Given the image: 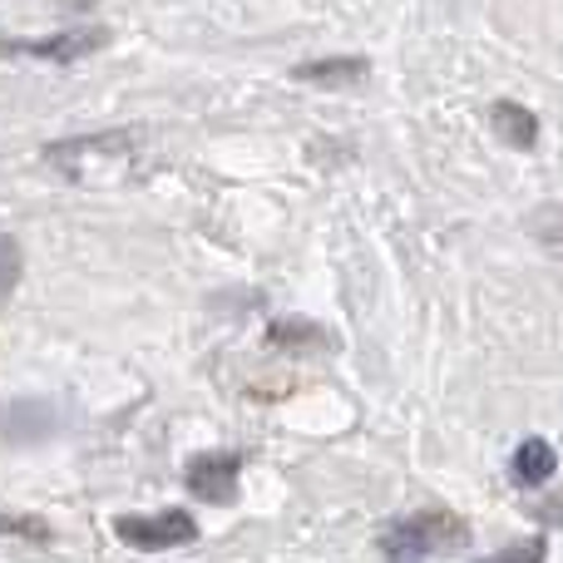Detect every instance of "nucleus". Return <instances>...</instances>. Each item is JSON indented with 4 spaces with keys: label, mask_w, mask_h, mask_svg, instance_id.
I'll return each instance as SVG.
<instances>
[{
    "label": "nucleus",
    "mask_w": 563,
    "mask_h": 563,
    "mask_svg": "<svg viewBox=\"0 0 563 563\" xmlns=\"http://www.w3.org/2000/svg\"><path fill=\"white\" fill-rule=\"evenodd\" d=\"M114 534L129 549H144V554H164V549H184L198 539V519L188 509H164V515H119Z\"/></svg>",
    "instance_id": "obj_2"
},
{
    "label": "nucleus",
    "mask_w": 563,
    "mask_h": 563,
    "mask_svg": "<svg viewBox=\"0 0 563 563\" xmlns=\"http://www.w3.org/2000/svg\"><path fill=\"white\" fill-rule=\"evenodd\" d=\"M0 529H5V534H30V539H40V544L49 539V529L40 525V519H0Z\"/></svg>",
    "instance_id": "obj_13"
},
{
    "label": "nucleus",
    "mask_w": 563,
    "mask_h": 563,
    "mask_svg": "<svg viewBox=\"0 0 563 563\" xmlns=\"http://www.w3.org/2000/svg\"><path fill=\"white\" fill-rule=\"evenodd\" d=\"M534 519H549V525H563V499H549V505H534Z\"/></svg>",
    "instance_id": "obj_14"
},
{
    "label": "nucleus",
    "mask_w": 563,
    "mask_h": 563,
    "mask_svg": "<svg viewBox=\"0 0 563 563\" xmlns=\"http://www.w3.org/2000/svg\"><path fill=\"white\" fill-rule=\"evenodd\" d=\"M104 30L85 25V30H59V35L45 40H0V55H30V59H49V65H75V59L95 55L104 45Z\"/></svg>",
    "instance_id": "obj_4"
},
{
    "label": "nucleus",
    "mask_w": 563,
    "mask_h": 563,
    "mask_svg": "<svg viewBox=\"0 0 563 563\" xmlns=\"http://www.w3.org/2000/svg\"><path fill=\"white\" fill-rule=\"evenodd\" d=\"M134 134H85V139H65V144H49L45 148V164H55L59 174H69L75 178V168L85 164V158H129L134 154Z\"/></svg>",
    "instance_id": "obj_5"
},
{
    "label": "nucleus",
    "mask_w": 563,
    "mask_h": 563,
    "mask_svg": "<svg viewBox=\"0 0 563 563\" xmlns=\"http://www.w3.org/2000/svg\"><path fill=\"white\" fill-rule=\"evenodd\" d=\"M529 233L539 238V243L549 247L554 257H563V203H549V208H539L534 218H529Z\"/></svg>",
    "instance_id": "obj_10"
},
{
    "label": "nucleus",
    "mask_w": 563,
    "mask_h": 563,
    "mask_svg": "<svg viewBox=\"0 0 563 563\" xmlns=\"http://www.w3.org/2000/svg\"><path fill=\"white\" fill-rule=\"evenodd\" d=\"M238 475H243V455H238V450H208V455L188 460L184 485H188V495L203 499V505H233Z\"/></svg>",
    "instance_id": "obj_3"
},
{
    "label": "nucleus",
    "mask_w": 563,
    "mask_h": 563,
    "mask_svg": "<svg viewBox=\"0 0 563 563\" xmlns=\"http://www.w3.org/2000/svg\"><path fill=\"white\" fill-rule=\"evenodd\" d=\"M20 273H25V257H20V243H15V238H0V307H5V301L15 297Z\"/></svg>",
    "instance_id": "obj_11"
},
{
    "label": "nucleus",
    "mask_w": 563,
    "mask_h": 563,
    "mask_svg": "<svg viewBox=\"0 0 563 563\" xmlns=\"http://www.w3.org/2000/svg\"><path fill=\"white\" fill-rule=\"evenodd\" d=\"M267 341H273V346H282V351H321V346H327V331H321L317 321L282 317V321H273Z\"/></svg>",
    "instance_id": "obj_9"
},
{
    "label": "nucleus",
    "mask_w": 563,
    "mask_h": 563,
    "mask_svg": "<svg viewBox=\"0 0 563 563\" xmlns=\"http://www.w3.org/2000/svg\"><path fill=\"white\" fill-rule=\"evenodd\" d=\"M297 79L307 85H361L371 75V65L361 55H331V59H311V65H297L291 69Z\"/></svg>",
    "instance_id": "obj_7"
},
{
    "label": "nucleus",
    "mask_w": 563,
    "mask_h": 563,
    "mask_svg": "<svg viewBox=\"0 0 563 563\" xmlns=\"http://www.w3.org/2000/svg\"><path fill=\"white\" fill-rule=\"evenodd\" d=\"M465 539V525L450 515H416V519H396L380 529V554L386 563H430L435 549H450Z\"/></svg>",
    "instance_id": "obj_1"
},
{
    "label": "nucleus",
    "mask_w": 563,
    "mask_h": 563,
    "mask_svg": "<svg viewBox=\"0 0 563 563\" xmlns=\"http://www.w3.org/2000/svg\"><path fill=\"white\" fill-rule=\"evenodd\" d=\"M495 129L509 148H525V154L539 144V119L525 104H515V99H499L495 104Z\"/></svg>",
    "instance_id": "obj_8"
},
{
    "label": "nucleus",
    "mask_w": 563,
    "mask_h": 563,
    "mask_svg": "<svg viewBox=\"0 0 563 563\" xmlns=\"http://www.w3.org/2000/svg\"><path fill=\"white\" fill-rule=\"evenodd\" d=\"M554 470H559V450L549 445V440H539V435L519 440V450L509 455V479H515L519 489L549 485V479H554Z\"/></svg>",
    "instance_id": "obj_6"
},
{
    "label": "nucleus",
    "mask_w": 563,
    "mask_h": 563,
    "mask_svg": "<svg viewBox=\"0 0 563 563\" xmlns=\"http://www.w3.org/2000/svg\"><path fill=\"white\" fill-rule=\"evenodd\" d=\"M544 559H549L544 539H525V544H509V549H499V554L475 559V563H544Z\"/></svg>",
    "instance_id": "obj_12"
}]
</instances>
